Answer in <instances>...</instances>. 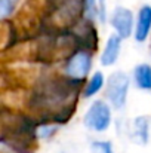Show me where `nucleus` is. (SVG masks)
<instances>
[{"label": "nucleus", "instance_id": "nucleus-9", "mask_svg": "<svg viewBox=\"0 0 151 153\" xmlns=\"http://www.w3.org/2000/svg\"><path fill=\"white\" fill-rule=\"evenodd\" d=\"M105 85V77L101 71H95L92 74V77L86 82V85L83 86V91H82V95L83 98H91L94 95H96L101 89L104 88Z\"/></svg>", "mask_w": 151, "mask_h": 153}, {"label": "nucleus", "instance_id": "nucleus-6", "mask_svg": "<svg viewBox=\"0 0 151 153\" xmlns=\"http://www.w3.org/2000/svg\"><path fill=\"white\" fill-rule=\"evenodd\" d=\"M122 42H123V39L119 37L116 33L111 34L107 39L105 46H104L102 53H101V65L111 67L117 62V59L120 56V52H122Z\"/></svg>", "mask_w": 151, "mask_h": 153}, {"label": "nucleus", "instance_id": "nucleus-4", "mask_svg": "<svg viewBox=\"0 0 151 153\" xmlns=\"http://www.w3.org/2000/svg\"><path fill=\"white\" fill-rule=\"evenodd\" d=\"M111 27L114 28L116 34L119 37H122L123 40L124 39H129L132 34H133V30H135V16H133V12L124 6H117L113 13H111Z\"/></svg>", "mask_w": 151, "mask_h": 153}, {"label": "nucleus", "instance_id": "nucleus-10", "mask_svg": "<svg viewBox=\"0 0 151 153\" xmlns=\"http://www.w3.org/2000/svg\"><path fill=\"white\" fill-rule=\"evenodd\" d=\"M91 153H113L110 141H94L91 144Z\"/></svg>", "mask_w": 151, "mask_h": 153}, {"label": "nucleus", "instance_id": "nucleus-8", "mask_svg": "<svg viewBox=\"0 0 151 153\" xmlns=\"http://www.w3.org/2000/svg\"><path fill=\"white\" fill-rule=\"evenodd\" d=\"M150 131V120L147 116H139L132 122V138L139 144H147Z\"/></svg>", "mask_w": 151, "mask_h": 153}, {"label": "nucleus", "instance_id": "nucleus-1", "mask_svg": "<svg viewBox=\"0 0 151 153\" xmlns=\"http://www.w3.org/2000/svg\"><path fill=\"white\" fill-rule=\"evenodd\" d=\"M129 86H130V80L126 73L114 71L110 74L105 83V98L113 108L116 110L124 108L126 101H127Z\"/></svg>", "mask_w": 151, "mask_h": 153}, {"label": "nucleus", "instance_id": "nucleus-3", "mask_svg": "<svg viewBox=\"0 0 151 153\" xmlns=\"http://www.w3.org/2000/svg\"><path fill=\"white\" fill-rule=\"evenodd\" d=\"M92 68V53L85 49L74 52L65 62L64 73L71 80H83Z\"/></svg>", "mask_w": 151, "mask_h": 153}, {"label": "nucleus", "instance_id": "nucleus-7", "mask_svg": "<svg viewBox=\"0 0 151 153\" xmlns=\"http://www.w3.org/2000/svg\"><path fill=\"white\" fill-rule=\"evenodd\" d=\"M133 80L138 89L151 91V65L147 62H141L133 68Z\"/></svg>", "mask_w": 151, "mask_h": 153}, {"label": "nucleus", "instance_id": "nucleus-11", "mask_svg": "<svg viewBox=\"0 0 151 153\" xmlns=\"http://www.w3.org/2000/svg\"><path fill=\"white\" fill-rule=\"evenodd\" d=\"M15 0H0V16H6L12 12Z\"/></svg>", "mask_w": 151, "mask_h": 153}, {"label": "nucleus", "instance_id": "nucleus-5", "mask_svg": "<svg viewBox=\"0 0 151 153\" xmlns=\"http://www.w3.org/2000/svg\"><path fill=\"white\" fill-rule=\"evenodd\" d=\"M151 34V6L144 4L136 16L135 21V30H133V37L138 43H144Z\"/></svg>", "mask_w": 151, "mask_h": 153}, {"label": "nucleus", "instance_id": "nucleus-2", "mask_svg": "<svg viewBox=\"0 0 151 153\" xmlns=\"http://www.w3.org/2000/svg\"><path fill=\"white\" fill-rule=\"evenodd\" d=\"M83 123L94 132H104L111 125V107L107 101L95 100L83 116Z\"/></svg>", "mask_w": 151, "mask_h": 153}]
</instances>
